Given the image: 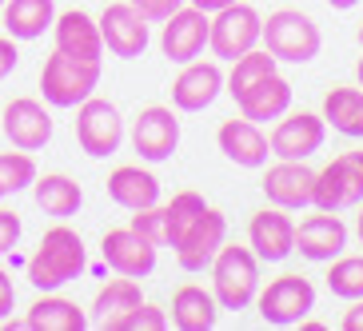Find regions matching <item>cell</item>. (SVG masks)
<instances>
[{
	"mask_svg": "<svg viewBox=\"0 0 363 331\" xmlns=\"http://www.w3.org/2000/svg\"><path fill=\"white\" fill-rule=\"evenodd\" d=\"M128 228H136L148 244L156 247H168V215H164L160 203H152V208H140V212H132Z\"/></svg>",
	"mask_w": 363,
	"mask_h": 331,
	"instance_id": "836d02e7",
	"label": "cell"
},
{
	"mask_svg": "<svg viewBox=\"0 0 363 331\" xmlns=\"http://www.w3.org/2000/svg\"><path fill=\"white\" fill-rule=\"evenodd\" d=\"M203 208H208V203H203L200 192H176L164 203V215H168V247H176V240L196 224V215H200Z\"/></svg>",
	"mask_w": 363,
	"mask_h": 331,
	"instance_id": "d6a6232c",
	"label": "cell"
},
{
	"mask_svg": "<svg viewBox=\"0 0 363 331\" xmlns=\"http://www.w3.org/2000/svg\"><path fill=\"white\" fill-rule=\"evenodd\" d=\"M76 144L92 160H108L112 152H120V144H124V116H120V108L112 100L96 96V92L84 104H76Z\"/></svg>",
	"mask_w": 363,
	"mask_h": 331,
	"instance_id": "5b68a950",
	"label": "cell"
},
{
	"mask_svg": "<svg viewBox=\"0 0 363 331\" xmlns=\"http://www.w3.org/2000/svg\"><path fill=\"white\" fill-rule=\"evenodd\" d=\"M16 64H21V52H16V40H12L9 33L0 36V80H9L12 72H16Z\"/></svg>",
	"mask_w": 363,
	"mask_h": 331,
	"instance_id": "74e56055",
	"label": "cell"
},
{
	"mask_svg": "<svg viewBox=\"0 0 363 331\" xmlns=\"http://www.w3.org/2000/svg\"><path fill=\"white\" fill-rule=\"evenodd\" d=\"M331 9L335 12H347V9H355V4H359V0H328Z\"/></svg>",
	"mask_w": 363,
	"mask_h": 331,
	"instance_id": "b9f144b4",
	"label": "cell"
},
{
	"mask_svg": "<svg viewBox=\"0 0 363 331\" xmlns=\"http://www.w3.org/2000/svg\"><path fill=\"white\" fill-rule=\"evenodd\" d=\"M36 176H40V172H36V160L24 148L0 152V192L4 196H16V192H24V188H33Z\"/></svg>",
	"mask_w": 363,
	"mask_h": 331,
	"instance_id": "4dcf8cb0",
	"label": "cell"
},
{
	"mask_svg": "<svg viewBox=\"0 0 363 331\" xmlns=\"http://www.w3.org/2000/svg\"><path fill=\"white\" fill-rule=\"evenodd\" d=\"M100 36H104V52L120 56V60H136V56L148 52V44H152L148 21L132 9L128 0L108 4L100 12Z\"/></svg>",
	"mask_w": 363,
	"mask_h": 331,
	"instance_id": "7c38bea8",
	"label": "cell"
},
{
	"mask_svg": "<svg viewBox=\"0 0 363 331\" xmlns=\"http://www.w3.org/2000/svg\"><path fill=\"white\" fill-rule=\"evenodd\" d=\"M12 308H16V288H12V271L0 267V320H9Z\"/></svg>",
	"mask_w": 363,
	"mask_h": 331,
	"instance_id": "f35d334b",
	"label": "cell"
},
{
	"mask_svg": "<svg viewBox=\"0 0 363 331\" xmlns=\"http://www.w3.org/2000/svg\"><path fill=\"white\" fill-rule=\"evenodd\" d=\"M247 247L256 252L259 264H284L296 252V220L284 208H259L247 220Z\"/></svg>",
	"mask_w": 363,
	"mask_h": 331,
	"instance_id": "4fadbf2b",
	"label": "cell"
},
{
	"mask_svg": "<svg viewBox=\"0 0 363 331\" xmlns=\"http://www.w3.org/2000/svg\"><path fill=\"white\" fill-rule=\"evenodd\" d=\"M216 144H220V152L235 168H267V156H272L267 136L259 132L256 120H247V116L224 120L220 132H216Z\"/></svg>",
	"mask_w": 363,
	"mask_h": 331,
	"instance_id": "ffe728a7",
	"label": "cell"
},
{
	"mask_svg": "<svg viewBox=\"0 0 363 331\" xmlns=\"http://www.w3.org/2000/svg\"><path fill=\"white\" fill-rule=\"evenodd\" d=\"M0 9H4V0H0Z\"/></svg>",
	"mask_w": 363,
	"mask_h": 331,
	"instance_id": "bcb514c9",
	"label": "cell"
},
{
	"mask_svg": "<svg viewBox=\"0 0 363 331\" xmlns=\"http://www.w3.org/2000/svg\"><path fill=\"white\" fill-rule=\"evenodd\" d=\"M0 200H4V192H0Z\"/></svg>",
	"mask_w": 363,
	"mask_h": 331,
	"instance_id": "7dc6e473",
	"label": "cell"
},
{
	"mask_svg": "<svg viewBox=\"0 0 363 331\" xmlns=\"http://www.w3.org/2000/svg\"><path fill=\"white\" fill-rule=\"evenodd\" d=\"M212 296L224 311H244L259 296V259L252 247L224 244L212 259Z\"/></svg>",
	"mask_w": 363,
	"mask_h": 331,
	"instance_id": "7a4b0ae2",
	"label": "cell"
},
{
	"mask_svg": "<svg viewBox=\"0 0 363 331\" xmlns=\"http://www.w3.org/2000/svg\"><path fill=\"white\" fill-rule=\"evenodd\" d=\"M347 247V224L335 212H315L296 224V252L311 264H331Z\"/></svg>",
	"mask_w": 363,
	"mask_h": 331,
	"instance_id": "d6986e66",
	"label": "cell"
},
{
	"mask_svg": "<svg viewBox=\"0 0 363 331\" xmlns=\"http://www.w3.org/2000/svg\"><path fill=\"white\" fill-rule=\"evenodd\" d=\"M0 128L9 136L12 148H24V152H40L48 140H52V116L48 108L33 96H16L0 108Z\"/></svg>",
	"mask_w": 363,
	"mask_h": 331,
	"instance_id": "9a60e30c",
	"label": "cell"
},
{
	"mask_svg": "<svg viewBox=\"0 0 363 331\" xmlns=\"http://www.w3.org/2000/svg\"><path fill=\"white\" fill-rule=\"evenodd\" d=\"M172 323L180 331H212L220 323V303L200 284H184L172 296Z\"/></svg>",
	"mask_w": 363,
	"mask_h": 331,
	"instance_id": "4316f807",
	"label": "cell"
},
{
	"mask_svg": "<svg viewBox=\"0 0 363 331\" xmlns=\"http://www.w3.org/2000/svg\"><path fill=\"white\" fill-rule=\"evenodd\" d=\"M132 148L140 152V160L148 164L172 160L176 148H180V120H176V112L164 104L140 108V116L132 120Z\"/></svg>",
	"mask_w": 363,
	"mask_h": 331,
	"instance_id": "9c48e42d",
	"label": "cell"
},
{
	"mask_svg": "<svg viewBox=\"0 0 363 331\" xmlns=\"http://www.w3.org/2000/svg\"><path fill=\"white\" fill-rule=\"evenodd\" d=\"M140 303H144L140 279H132V276L108 279L104 288L96 291V299H92V315H88V323H96V327H104V331H116V323L124 320L132 308H140Z\"/></svg>",
	"mask_w": 363,
	"mask_h": 331,
	"instance_id": "603a6c76",
	"label": "cell"
},
{
	"mask_svg": "<svg viewBox=\"0 0 363 331\" xmlns=\"http://www.w3.org/2000/svg\"><path fill=\"white\" fill-rule=\"evenodd\" d=\"M264 196L267 203H276L284 212H299L311 208L315 200V172L308 168V160H276L264 172Z\"/></svg>",
	"mask_w": 363,
	"mask_h": 331,
	"instance_id": "2e32d148",
	"label": "cell"
},
{
	"mask_svg": "<svg viewBox=\"0 0 363 331\" xmlns=\"http://www.w3.org/2000/svg\"><path fill=\"white\" fill-rule=\"evenodd\" d=\"M21 232H24L21 215L9 212V208H0V256H9L12 247L21 244Z\"/></svg>",
	"mask_w": 363,
	"mask_h": 331,
	"instance_id": "8d00e7d4",
	"label": "cell"
},
{
	"mask_svg": "<svg viewBox=\"0 0 363 331\" xmlns=\"http://www.w3.org/2000/svg\"><path fill=\"white\" fill-rule=\"evenodd\" d=\"M228 244V220L224 212H216V208H203L196 215V224L176 240V264L184 271H203V267H212L216 252Z\"/></svg>",
	"mask_w": 363,
	"mask_h": 331,
	"instance_id": "5bb4252c",
	"label": "cell"
},
{
	"mask_svg": "<svg viewBox=\"0 0 363 331\" xmlns=\"http://www.w3.org/2000/svg\"><path fill=\"white\" fill-rule=\"evenodd\" d=\"M33 200L44 215H52V220H68V215L80 212V203H84V188L65 176V172H44L33 180Z\"/></svg>",
	"mask_w": 363,
	"mask_h": 331,
	"instance_id": "d4e9b609",
	"label": "cell"
},
{
	"mask_svg": "<svg viewBox=\"0 0 363 331\" xmlns=\"http://www.w3.org/2000/svg\"><path fill=\"white\" fill-rule=\"evenodd\" d=\"M56 48L80 60H104V36H100V21H92L84 9H68L56 12L52 21Z\"/></svg>",
	"mask_w": 363,
	"mask_h": 331,
	"instance_id": "44dd1931",
	"label": "cell"
},
{
	"mask_svg": "<svg viewBox=\"0 0 363 331\" xmlns=\"http://www.w3.org/2000/svg\"><path fill=\"white\" fill-rule=\"evenodd\" d=\"M355 76H359V88H363V56H359V64H355Z\"/></svg>",
	"mask_w": 363,
	"mask_h": 331,
	"instance_id": "ee69618b",
	"label": "cell"
},
{
	"mask_svg": "<svg viewBox=\"0 0 363 331\" xmlns=\"http://www.w3.org/2000/svg\"><path fill=\"white\" fill-rule=\"evenodd\" d=\"M328 140V120L315 116V112H284L276 120V128L267 136L272 144V156L276 160H308L323 148Z\"/></svg>",
	"mask_w": 363,
	"mask_h": 331,
	"instance_id": "30bf717a",
	"label": "cell"
},
{
	"mask_svg": "<svg viewBox=\"0 0 363 331\" xmlns=\"http://www.w3.org/2000/svg\"><path fill=\"white\" fill-rule=\"evenodd\" d=\"M0 21L12 40H40L56 21V4L52 0H4Z\"/></svg>",
	"mask_w": 363,
	"mask_h": 331,
	"instance_id": "484cf974",
	"label": "cell"
},
{
	"mask_svg": "<svg viewBox=\"0 0 363 331\" xmlns=\"http://www.w3.org/2000/svg\"><path fill=\"white\" fill-rule=\"evenodd\" d=\"M128 4H132V9H136L148 24H164V21L172 16V12L184 9L188 0H128Z\"/></svg>",
	"mask_w": 363,
	"mask_h": 331,
	"instance_id": "d590c367",
	"label": "cell"
},
{
	"mask_svg": "<svg viewBox=\"0 0 363 331\" xmlns=\"http://www.w3.org/2000/svg\"><path fill=\"white\" fill-rule=\"evenodd\" d=\"M188 4H192V9H200V12H208V16H212V12L228 9V4H235V0H188Z\"/></svg>",
	"mask_w": 363,
	"mask_h": 331,
	"instance_id": "60d3db41",
	"label": "cell"
},
{
	"mask_svg": "<svg viewBox=\"0 0 363 331\" xmlns=\"http://www.w3.org/2000/svg\"><path fill=\"white\" fill-rule=\"evenodd\" d=\"M100 84V60H80L56 48L40 68V92L44 104L52 108H76L84 104Z\"/></svg>",
	"mask_w": 363,
	"mask_h": 331,
	"instance_id": "277c9868",
	"label": "cell"
},
{
	"mask_svg": "<svg viewBox=\"0 0 363 331\" xmlns=\"http://www.w3.org/2000/svg\"><path fill=\"white\" fill-rule=\"evenodd\" d=\"M359 44H363V24H359Z\"/></svg>",
	"mask_w": 363,
	"mask_h": 331,
	"instance_id": "f6af8a7d",
	"label": "cell"
},
{
	"mask_svg": "<svg viewBox=\"0 0 363 331\" xmlns=\"http://www.w3.org/2000/svg\"><path fill=\"white\" fill-rule=\"evenodd\" d=\"M28 284L36 291H60L65 284L80 279L88 271V252L80 232H72L68 224H56L40 235V247L33 252V259L24 264Z\"/></svg>",
	"mask_w": 363,
	"mask_h": 331,
	"instance_id": "6da1fadb",
	"label": "cell"
},
{
	"mask_svg": "<svg viewBox=\"0 0 363 331\" xmlns=\"http://www.w3.org/2000/svg\"><path fill=\"white\" fill-rule=\"evenodd\" d=\"M340 327L343 331H363V299H352V308L343 311Z\"/></svg>",
	"mask_w": 363,
	"mask_h": 331,
	"instance_id": "ab89813d",
	"label": "cell"
},
{
	"mask_svg": "<svg viewBox=\"0 0 363 331\" xmlns=\"http://www.w3.org/2000/svg\"><path fill=\"white\" fill-rule=\"evenodd\" d=\"M108 200L120 203L124 212L152 208V203H160V180L148 168H140V164H120L108 176Z\"/></svg>",
	"mask_w": 363,
	"mask_h": 331,
	"instance_id": "7402d4cb",
	"label": "cell"
},
{
	"mask_svg": "<svg viewBox=\"0 0 363 331\" xmlns=\"http://www.w3.org/2000/svg\"><path fill=\"white\" fill-rule=\"evenodd\" d=\"M328 291L340 299H363V256H335L331 259Z\"/></svg>",
	"mask_w": 363,
	"mask_h": 331,
	"instance_id": "1f68e13d",
	"label": "cell"
},
{
	"mask_svg": "<svg viewBox=\"0 0 363 331\" xmlns=\"http://www.w3.org/2000/svg\"><path fill=\"white\" fill-rule=\"evenodd\" d=\"M323 120H328L340 136L363 140V88L335 84L328 96H323Z\"/></svg>",
	"mask_w": 363,
	"mask_h": 331,
	"instance_id": "f1b7e54d",
	"label": "cell"
},
{
	"mask_svg": "<svg viewBox=\"0 0 363 331\" xmlns=\"http://www.w3.org/2000/svg\"><path fill=\"white\" fill-rule=\"evenodd\" d=\"M224 68L216 60H192L180 64V76L172 80V108L176 112H203L212 108L216 96L224 92Z\"/></svg>",
	"mask_w": 363,
	"mask_h": 331,
	"instance_id": "ac0fdd59",
	"label": "cell"
},
{
	"mask_svg": "<svg viewBox=\"0 0 363 331\" xmlns=\"http://www.w3.org/2000/svg\"><path fill=\"white\" fill-rule=\"evenodd\" d=\"M276 64L279 60L267 52V48H252V52H244L240 60H232V72H228V80H224V92L232 100H240L252 84H259L264 76L276 72Z\"/></svg>",
	"mask_w": 363,
	"mask_h": 331,
	"instance_id": "f546056e",
	"label": "cell"
},
{
	"mask_svg": "<svg viewBox=\"0 0 363 331\" xmlns=\"http://www.w3.org/2000/svg\"><path fill=\"white\" fill-rule=\"evenodd\" d=\"M235 108H240V116L256 120V124H267V120H279L284 112L291 108V84L284 80L279 72L264 76L259 84H252L244 92V96L235 100Z\"/></svg>",
	"mask_w": 363,
	"mask_h": 331,
	"instance_id": "cb8c5ba5",
	"label": "cell"
},
{
	"mask_svg": "<svg viewBox=\"0 0 363 331\" xmlns=\"http://www.w3.org/2000/svg\"><path fill=\"white\" fill-rule=\"evenodd\" d=\"M355 235H359V244H363V203H359V220H355Z\"/></svg>",
	"mask_w": 363,
	"mask_h": 331,
	"instance_id": "7bdbcfd3",
	"label": "cell"
},
{
	"mask_svg": "<svg viewBox=\"0 0 363 331\" xmlns=\"http://www.w3.org/2000/svg\"><path fill=\"white\" fill-rule=\"evenodd\" d=\"M156 252H160V247L148 244L136 228H112V232H104V240H100L104 264L112 267L116 276H132V279H144V276L156 271Z\"/></svg>",
	"mask_w": 363,
	"mask_h": 331,
	"instance_id": "e0dca14e",
	"label": "cell"
},
{
	"mask_svg": "<svg viewBox=\"0 0 363 331\" xmlns=\"http://www.w3.org/2000/svg\"><path fill=\"white\" fill-rule=\"evenodd\" d=\"M264 36V16L252 4H228V9L212 12V28H208V48L216 60H240L244 52L259 48Z\"/></svg>",
	"mask_w": 363,
	"mask_h": 331,
	"instance_id": "8992f818",
	"label": "cell"
},
{
	"mask_svg": "<svg viewBox=\"0 0 363 331\" xmlns=\"http://www.w3.org/2000/svg\"><path fill=\"white\" fill-rule=\"evenodd\" d=\"M164 327H168V311L156 308V303H140L116 323V331H164Z\"/></svg>",
	"mask_w": 363,
	"mask_h": 331,
	"instance_id": "e575fe53",
	"label": "cell"
},
{
	"mask_svg": "<svg viewBox=\"0 0 363 331\" xmlns=\"http://www.w3.org/2000/svg\"><path fill=\"white\" fill-rule=\"evenodd\" d=\"M267 52L284 60V64H311L323 48L320 24L299 9H276L264 21V36H259Z\"/></svg>",
	"mask_w": 363,
	"mask_h": 331,
	"instance_id": "3957f363",
	"label": "cell"
},
{
	"mask_svg": "<svg viewBox=\"0 0 363 331\" xmlns=\"http://www.w3.org/2000/svg\"><path fill=\"white\" fill-rule=\"evenodd\" d=\"M315 208L320 212H343L363 203V148L340 152L331 164L315 172Z\"/></svg>",
	"mask_w": 363,
	"mask_h": 331,
	"instance_id": "ba28073f",
	"label": "cell"
},
{
	"mask_svg": "<svg viewBox=\"0 0 363 331\" xmlns=\"http://www.w3.org/2000/svg\"><path fill=\"white\" fill-rule=\"evenodd\" d=\"M256 308H259V320L272 323V327H296L315 311V288H311V279L288 271V276L272 279L267 288H259Z\"/></svg>",
	"mask_w": 363,
	"mask_h": 331,
	"instance_id": "52a82bcc",
	"label": "cell"
},
{
	"mask_svg": "<svg viewBox=\"0 0 363 331\" xmlns=\"http://www.w3.org/2000/svg\"><path fill=\"white\" fill-rule=\"evenodd\" d=\"M208 28H212V16L192 9V4H184V9H176L164 21L160 52L168 56L172 64H192V60L203 56V48H208Z\"/></svg>",
	"mask_w": 363,
	"mask_h": 331,
	"instance_id": "8fae6325",
	"label": "cell"
},
{
	"mask_svg": "<svg viewBox=\"0 0 363 331\" xmlns=\"http://www.w3.org/2000/svg\"><path fill=\"white\" fill-rule=\"evenodd\" d=\"M28 327L33 331H84L88 315L76 299L60 296V291H40V299L28 308Z\"/></svg>",
	"mask_w": 363,
	"mask_h": 331,
	"instance_id": "83f0119b",
	"label": "cell"
}]
</instances>
